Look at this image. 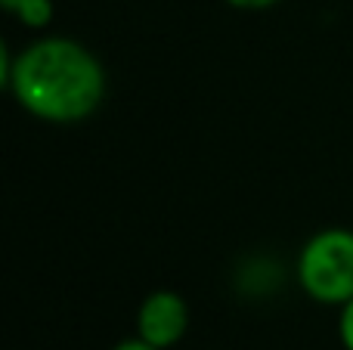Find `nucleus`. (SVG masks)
<instances>
[{"mask_svg": "<svg viewBox=\"0 0 353 350\" xmlns=\"http://www.w3.org/2000/svg\"><path fill=\"white\" fill-rule=\"evenodd\" d=\"M0 84L37 121L81 124L99 112L109 78L87 43L65 34H41L19 50H0Z\"/></svg>", "mask_w": 353, "mask_h": 350, "instance_id": "f257e3e1", "label": "nucleus"}, {"mask_svg": "<svg viewBox=\"0 0 353 350\" xmlns=\"http://www.w3.org/2000/svg\"><path fill=\"white\" fill-rule=\"evenodd\" d=\"M298 289L323 307H341L353 298V229L323 227L298 248Z\"/></svg>", "mask_w": 353, "mask_h": 350, "instance_id": "f03ea898", "label": "nucleus"}, {"mask_svg": "<svg viewBox=\"0 0 353 350\" xmlns=\"http://www.w3.org/2000/svg\"><path fill=\"white\" fill-rule=\"evenodd\" d=\"M189 332V304L180 291L155 289L140 301L134 335L159 350H174Z\"/></svg>", "mask_w": 353, "mask_h": 350, "instance_id": "7ed1b4c3", "label": "nucleus"}, {"mask_svg": "<svg viewBox=\"0 0 353 350\" xmlns=\"http://www.w3.org/2000/svg\"><path fill=\"white\" fill-rule=\"evenodd\" d=\"M10 16L16 19L22 28L43 31V28H50V22H53L56 6H53V0H19V3L10 10Z\"/></svg>", "mask_w": 353, "mask_h": 350, "instance_id": "20e7f679", "label": "nucleus"}, {"mask_svg": "<svg viewBox=\"0 0 353 350\" xmlns=\"http://www.w3.org/2000/svg\"><path fill=\"white\" fill-rule=\"evenodd\" d=\"M338 341L344 350H353V298L338 307Z\"/></svg>", "mask_w": 353, "mask_h": 350, "instance_id": "39448f33", "label": "nucleus"}, {"mask_svg": "<svg viewBox=\"0 0 353 350\" xmlns=\"http://www.w3.org/2000/svg\"><path fill=\"white\" fill-rule=\"evenodd\" d=\"M223 3H230L232 10L261 12V10H273V6H276V3H282V0H223Z\"/></svg>", "mask_w": 353, "mask_h": 350, "instance_id": "423d86ee", "label": "nucleus"}, {"mask_svg": "<svg viewBox=\"0 0 353 350\" xmlns=\"http://www.w3.org/2000/svg\"><path fill=\"white\" fill-rule=\"evenodd\" d=\"M112 350H159V347L146 344L143 338H137V335H134V338H121V341H118V344L112 347Z\"/></svg>", "mask_w": 353, "mask_h": 350, "instance_id": "0eeeda50", "label": "nucleus"}, {"mask_svg": "<svg viewBox=\"0 0 353 350\" xmlns=\"http://www.w3.org/2000/svg\"><path fill=\"white\" fill-rule=\"evenodd\" d=\"M16 3H19V0H0V6H3V10H6V12H10V10H12V6H16Z\"/></svg>", "mask_w": 353, "mask_h": 350, "instance_id": "6e6552de", "label": "nucleus"}]
</instances>
